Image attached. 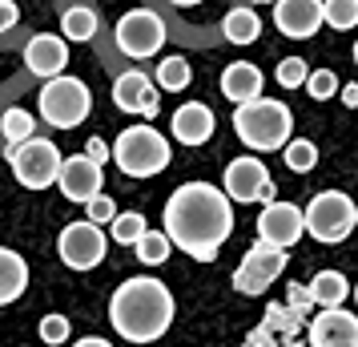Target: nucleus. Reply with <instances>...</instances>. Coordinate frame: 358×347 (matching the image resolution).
Here are the masks:
<instances>
[{
    "instance_id": "obj_9",
    "label": "nucleus",
    "mask_w": 358,
    "mask_h": 347,
    "mask_svg": "<svg viewBox=\"0 0 358 347\" xmlns=\"http://www.w3.org/2000/svg\"><path fill=\"white\" fill-rule=\"evenodd\" d=\"M222 190H226L229 202H262V206H266V202L278 198L270 170H266L262 158H254V154H242V158H234V162L226 165Z\"/></svg>"
},
{
    "instance_id": "obj_24",
    "label": "nucleus",
    "mask_w": 358,
    "mask_h": 347,
    "mask_svg": "<svg viewBox=\"0 0 358 347\" xmlns=\"http://www.w3.org/2000/svg\"><path fill=\"white\" fill-rule=\"evenodd\" d=\"M101 29V17L93 8H85V4H73L61 13V36L65 41H93Z\"/></svg>"
},
{
    "instance_id": "obj_11",
    "label": "nucleus",
    "mask_w": 358,
    "mask_h": 347,
    "mask_svg": "<svg viewBox=\"0 0 358 347\" xmlns=\"http://www.w3.org/2000/svg\"><path fill=\"white\" fill-rule=\"evenodd\" d=\"M117 49L133 57V61H145L153 53L165 45V20L157 13H149V8H133L125 17L117 20Z\"/></svg>"
},
{
    "instance_id": "obj_43",
    "label": "nucleus",
    "mask_w": 358,
    "mask_h": 347,
    "mask_svg": "<svg viewBox=\"0 0 358 347\" xmlns=\"http://www.w3.org/2000/svg\"><path fill=\"white\" fill-rule=\"evenodd\" d=\"M350 291H355V303H358V287H350Z\"/></svg>"
},
{
    "instance_id": "obj_6",
    "label": "nucleus",
    "mask_w": 358,
    "mask_h": 347,
    "mask_svg": "<svg viewBox=\"0 0 358 347\" xmlns=\"http://www.w3.org/2000/svg\"><path fill=\"white\" fill-rule=\"evenodd\" d=\"M302 218H306L310 238H318L322 247H338L355 234V198L346 190H322L310 198Z\"/></svg>"
},
{
    "instance_id": "obj_23",
    "label": "nucleus",
    "mask_w": 358,
    "mask_h": 347,
    "mask_svg": "<svg viewBox=\"0 0 358 347\" xmlns=\"http://www.w3.org/2000/svg\"><path fill=\"white\" fill-rule=\"evenodd\" d=\"M0 133H4V158L20 149L29 137H36V117L29 109H4V121H0Z\"/></svg>"
},
{
    "instance_id": "obj_41",
    "label": "nucleus",
    "mask_w": 358,
    "mask_h": 347,
    "mask_svg": "<svg viewBox=\"0 0 358 347\" xmlns=\"http://www.w3.org/2000/svg\"><path fill=\"white\" fill-rule=\"evenodd\" d=\"M355 226H358V202H355Z\"/></svg>"
},
{
    "instance_id": "obj_25",
    "label": "nucleus",
    "mask_w": 358,
    "mask_h": 347,
    "mask_svg": "<svg viewBox=\"0 0 358 347\" xmlns=\"http://www.w3.org/2000/svg\"><path fill=\"white\" fill-rule=\"evenodd\" d=\"M149 231V222L141 210H117V218L109 222V243H121V247H137V238Z\"/></svg>"
},
{
    "instance_id": "obj_27",
    "label": "nucleus",
    "mask_w": 358,
    "mask_h": 347,
    "mask_svg": "<svg viewBox=\"0 0 358 347\" xmlns=\"http://www.w3.org/2000/svg\"><path fill=\"white\" fill-rule=\"evenodd\" d=\"M282 158H286V170H290V174H310V170L318 165V146L306 142V137H290V142L282 146Z\"/></svg>"
},
{
    "instance_id": "obj_35",
    "label": "nucleus",
    "mask_w": 358,
    "mask_h": 347,
    "mask_svg": "<svg viewBox=\"0 0 358 347\" xmlns=\"http://www.w3.org/2000/svg\"><path fill=\"white\" fill-rule=\"evenodd\" d=\"M286 303H290L294 311H310L314 303H310V291L306 287H298V283H290V291H286Z\"/></svg>"
},
{
    "instance_id": "obj_17",
    "label": "nucleus",
    "mask_w": 358,
    "mask_h": 347,
    "mask_svg": "<svg viewBox=\"0 0 358 347\" xmlns=\"http://www.w3.org/2000/svg\"><path fill=\"white\" fill-rule=\"evenodd\" d=\"M24 65L36 77H61L69 69V41L61 33H36L29 45H24Z\"/></svg>"
},
{
    "instance_id": "obj_3",
    "label": "nucleus",
    "mask_w": 358,
    "mask_h": 347,
    "mask_svg": "<svg viewBox=\"0 0 358 347\" xmlns=\"http://www.w3.org/2000/svg\"><path fill=\"white\" fill-rule=\"evenodd\" d=\"M234 133L254 154H274L294 137V109L286 101L254 97L234 109Z\"/></svg>"
},
{
    "instance_id": "obj_16",
    "label": "nucleus",
    "mask_w": 358,
    "mask_h": 347,
    "mask_svg": "<svg viewBox=\"0 0 358 347\" xmlns=\"http://www.w3.org/2000/svg\"><path fill=\"white\" fill-rule=\"evenodd\" d=\"M274 25L290 41H310L326 25L322 0H274Z\"/></svg>"
},
{
    "instance_id": "obj_22",
    "label": "nucleus",
    "mask_w": 358,
    "mask_h": 347,
    "mask_svg": "<svg viewBox=\"0 0 358 347\" xmlns=\"http://www.w3.org/2000/svg\"><path fill=\"white\" fill-rule=\"evenodd\" d=\"M222 36H226L229 45H254L262 36V17L254 8H229L226 17H222Z\"/></svg>"
},
{
    "instance_id": "obj_20",
    "label": "nucleus",
    "mask_w": 358,
    "mask_h": 347,
    "mask_svg": "<svg viewBox=\"0 0 358 347\" xmlns=\"http://www.w3.org/2000/svg\"><path fill=\"white\" fill-rule=\"evenodd\" d=\"M29 291V263L13 247H0V307L17 303Z\"/></svg>"
},
{
    "instance_id": "obj_42",
    "label": "nucleus",
    "mask_w": 358,
    "mask_h": 347,
    "mask_svg": "<svg viewBox=\"0 0 358 347\" xmlns=\"http://www.w3.org/2000/svg\"><path fill=\"white\" fill-rule=\"evenodd\" d=\"M254 4H274V0H254Z\"/></svg>"
},
{
    "instance_id": "obj_7",
    "label": "nucleus",
    "mask_w": 358,
    "mask_h": 347,
    "mask_svg": "<svg viewBox=\"0 0 358 347\" xmlns=\"http://www.w3.org/2000/svg\"><path fill=\"white\" fill-rule=\"evenodd\" d=\"M61 149L52 146L49 137H29L20 149L8 154V165L17 174V182L24 190H49L57 186V174H61Z\"/></svg>"
},
{
    "instance_id": "obj_36",
    "label": "nucleus",
    "mask_w": 358,
    "mask_h": 347,
    "mask_svg": "<svg viewBox=\"0 0 358 347\" xmlns=\"http://www.w3.org/2000/svg\"><path fill=\"white\" fill-rule=\"evenodd\" d=\"M17 20H20V8L13 4V0H0V33L17 29Z\"/></svg>"
},
{
    "instance_id": "obj_15",
    "label": "nucleus",
    "mask_w": 358,
    "mask_h": 347,
    "mask_svg": "<svg viewBox=\"0 0 358 347\" xmlns=\"http://www.w3.org/2000/svg\"><path fill=\"white\" fill-rule=\"evenodd\" d=\"M101 182H105V165L89 162L85 154H73L61 162V174H57V186H61V194L69 202H89L101 194Z\"/></svg>"
},
{
    "instance_id": "obj_21",
    "label": "nucleus",
    "mask_w": 358,
    "mask_h": 347,
    "mask_svg": "<svg viewBox=\"0 0 358 347\" xmlns=\"http://www.w3.org/2000/svg\"><path fill=\"white\" fill-rule=\"evenodd\" d=\"M310 303L318 307V311H330V307H342L346 299H350V283L342 271H318L314 279H310Z\"/></svg>"
},
{
    "instance_id": "obj_19",
    "label": "nucleus",
    "mask_w": 358,
    "mask_h": 347,
    "mask_svg": "<svg viewBox=\"0 0 358 347\" xmlns=\"http://www.w3.org/2000/svg\"><path fill=\"white\" fill-rule=\"evenodd\" d=\"M262 69L250 65V61H234V65H226V73H222V93H226L234 105H245V101L262 97Z\"/></svg>"
},
{
    "instance_id": "obj_12",
    "label": "nucleus",
    "mask_w": 358,
    "mask_h": 347,
    "mask_svg": "<svg viewBox=\"0 0 358 347\" xmlns=\"http://www.w3.org/2000/svg\"><path fill=\"white\" fill-rule=\"evenodd\" d=\"M306 234V218L294 202H266L258 215V243L266 247H278V250H290L298 238Z\"/></svg>"
},
{
    "instance_id": "obj_29",
    "label": "nucleus",
    "mask_w": 358,
    "mask_h": 347,
    "mask_svg": "<svg viewBox=\"0 0 358 347\" xmlns=\"http://www.w3.org/2000/svg\"><path fill=\"white\" fill-rule=\"evenodd\" d=\"M322 17H326L330 29L350 33L358 25V0H322Z\"/></svg>"
},
{
    "instance_id": "obj_5",
    "label": "nucleus",
    "mask_w": 358,
    "mask_h": 347,
    "mask_svg": "<svg viewBox=\"0 0 358 347\" xmlns=\"http://www.w3.org/2000/svg\"><path fill=\"white\" fill-rule=\"evenodd\" d=\"M36 114L49 121L52 130H77L85 117L93 114V93L81 77H49L41 97H36Z\"/></svg>"
},
{
    "instance_id": "obj_38",
    "label": "nucleus",
    "mask_w": 358,
    "mask_h": 347,
    "mask_svg": "<svg viewBox=\"0 0 358 347\" xmlns=\"http://www.w3.org/2000/svg\"><path fill=\"white\" fill-rule=\"evenodd\" d=\"M73 347H113L109 339H101V335H85V339H77Z\"/></svg>"
},
{
    "instance_id": "obj_8",
    "label": "nucleus",
    "mask_w": 358,
    "mask_h": 347,
    "mask_svg": "<svg viewBox=\"0 0 358 347\" xmlns=\"http://www.w3.org/2000/svg\"><path fill=\"white\" fill-rule=\"evenodd\" d=\"M57 254H61V263L69 271H93V266L105 263V254H109V234L101 231L97 222H69L61 238H57Z\"/></svg>"
},
{
    "instance_id": "obj_33",
    "label": "nucleus",
    "mask_w": 358,
    "mask_h": 347,
    "mask_svg": "<svg viewBox=\"0 0 358 347\" xmlns=\"http://www.w3.org/2000/svg\"><path fill=\"white\" fill-rule=\"evenodd\" d=\"M85 218H89V222H97V226H105V222H113V218H117V202L109 198V194H97V198L85 202Z\"/></svg>"
},
{
    "instance_id": "obj_18",
    "label": "nucleus",
    "mask_w": 358,
    "mask_h": 347,
    "mask_svg": "<svg viewBox=\"0 0 358 347\" xmlns=\"http://www.w3.org/2000/svg\"><path fill=\"white\" fill-rule=\"evenodd\" d=\"M217 130V117L206 101H185L173 109V121H169V133H173V142L181 146H206Z\"/></svg>"
},
{
    "instance_id": "obj_37",
    "label": "nucleus",
    "mask_w": 358,
    "mask_h": 347,
    "mask_svg": "<svg viewBox=\"0 0 358 347\" xmlns=\"http://www.w3.org/2000/svg\"><path fill=\"white\" fill-rule=\"evenodd\" d=\"M338 93H342V101H346L350 109H358V81H355V85H342Z\"/></svg>"
},
{
    "instance_id": "obj_14",
    "label": "nucleus",
    "mask_w": 358,
    "mask_h": 347,
    "mask_svg": "<svg viewBox=\"0 0 358 347\" xmlns=\"http://www.w3.org/2000/svg\"><path fill=\"white\" fill-rule=\"evenodd\" d=\"M113 105L121 109V114H137V117H157L162 109V89L149 81L145 73H137V69H129V73H121L113 81Z\"/></svg>"
},
{
    "instance_id": "obj_30",
    "label": "nucleus",
    "mask_w": 358,
    "mask_h": 347,
    "mask_svg": "<svg viewBox=\"0 0 358 347\" xmlns=\"http://www.w3.org/2000/svg\"><path fill=\"white\" fill-rule=\"evenodd\" d=\"M310 77V65L302 61V57H282L274 69V81L282 85V89H298V85H306Z\"/></svg>"
},
{
    "instance_id": "obj_4",
    "label": "nucleus",
    "mask_w": 358,
    "mask_h": 347,
    "mask_svg": "<svg viewBox=\"0 0 358 347\" xmlns=\"http://www.w3.org/2000/svg\"><path fill=\"white\" fill-rule=\"evenodd\" d=\"M113 162L121 174H129V178H157L169 170L173 162V149L165 142V133H157L153 125H129V130L117 133L113 146Z\"/></svg>"
},
{
    "instance_id": "obj_26",
    "label": "nucleus",
    "mask_w": 358,
    "mask_h": 347,
    "mask_svg": "<svg viewBox=\"0 0 358 347\" xmlns=\"http://www.w3.org/2000/svg\"><path fill=\"white\" fill-rule=\"evenodd\" d=\"M189 61L185 57H165L162 65H157V73H153V85L157 89H165V93H181V89H189Z\"/></svg>"
},
{
    "instance_id": "obj_2",
    "label": "nucleus",
    "mask_w": 358,
    "mask_h": 347,
    "mask_svg": "<svg viewBox=\"0 0 358 347\" xmlns=\"http://www.w3.org/2000/svg\"><path fill=\"white\" fill-rule=\"evenodd\" d=\"M173 315H178V307H173L169 287L162 279H153V275H133L109 299V323L129 343L162 339L165 331L173 327Z\"/></svg>"
},
{
    "instance_id": "obj_10",
    "label": "nucleus",
    "mask_w": 358,
    "mask_h": 347,
    "mask_svg": "<svg viewBox=\"0 0 358 347\" xmlns=\"http://www.w3.org/2000/svg\"><path fill=\"white\" fill-rule=\"evenodd\" d=\"M286 271V250L266 247V243H254V247L242 254V263L234 271V291L238 295H262L270 291Z\"/></svg>"
},
{
    "instance_id": "obj_1",
    "label": "nucleus",
    "mask_w": 358,
    "mask_h": 347,
    "mask_svg": "<svg viewBox=\"0 0 358 347\" xmlns=\"http://www.w3.org/2000/svg\"><path fill=\"white\" fill-rule=\"evenodd\" d=\"M165 234L197 263H213L234 234V206L226 190L210 182H181L165 202Z\"/></svg>"
},
{
    "instance_id": "obj_13",
    "label": "nucleus",
    "mask_w": 358,
    "mask_h": 347,
    "mask_svg": "<svg viewBox=\"0 0 358 347\" xmlns=\"http://www.w3.org/2000/svg\"><path fill=\"white\" fill-rule=\"evenodd\" d=\"M310 347H358V315L346 307H330V311H314L306 327Z\"/></svg>"
},
{
    "instance_id": "obj_39",
    "label": "nucleus",
    "mask_w": 358,
    "mask_h": 347,
    "mask_svg": "<svg viewBox=\"0 0 358 347\" xmlns=\"http://www.w3.org/2000/svg\"><path fill=\"white\" fill-rule=\"evenodd\" d=\"M169 4H178V8H197V4H206V0H169Z\"/></svg>"
},
{
    "instance_id": "obj_32",
    "label": "nucleus",
    "mask_w": 358,
    "mask_h": 347,
    "mask_svg": "<svg viewBox=\"0 0 358 347\" xmlns=\"http://www.w3.org/2000/svg\"><path fill=\"white\" fill-rule=\"evenodd\" d=\"M69 335H73V323H69V315H45L41 319V339L49 347H61V343H69Z\"/></svg>"
},
{
    "instance_id": "obj_34",
    "label": "nucleus",
    "mask_w": 358,
    "mask_h": 347,
    "mask_svg": "<svg viewBox=\"0 0 358 347\" xmlns=\"http://www.w3.org/2000/svg\"><path fill=\"white\" fill-rule=\"evenodd\" d=\"M85 158H89V162H97V165H105L109 158H113V149L105 146L101 137H89V142H85Z\"/></svg>"
},
{
    "instance_id": "obj_31",
    "label": "nucleus",
    "mask_w": 358,
    "mask_h": 347,
    "mask_svg": "<svg viewBox=\"0 0 358 347\" xmlns=\"http://www.w3.org/2000/svg\"><path fill=\"white\" fill-rule=\"evenodd\" d=\"M338 89H342V85H338V73H334V69H310L306 93H310L314 101H330Z\"/></svg>"
},
{
    "instance_id": "obj_44",
    "label": "nucleus",
    "mask_w": 358,
    "mask_h": 347,
    "mask_svg": "<svg viewBox=\"0 0 358 347\" xmlns=\"http://www.w3.org/2000/svg\"><path fill=\"white\" fill-rule=\"evenodd\" d=\"M20 347H24V343H20Z\"/></svg>"
},
{
    "instance_id": "obj_40",
    "label": "nucleus",
    "mask_w": 358,
    "mask_h": 347,
    "mask_svg": "<svg viewBox=\"0 0 358 347\" xmlns=\"http://www.w3.org/2000/svg\"><path fill=\"white\" fill-rule=\"evenodd\" d=\"M350 57H355V65H358V41H355V53H350Z\"/></svg>"
},
{
    "instance_id": "obj_28",
    "label": "nucleus",
    "mask_w": 358,
    "mask_h": 347,
    "mask_svg": "<svg viewBox=\"0 0 358 347\" xmlns=\"http://www.w3.org/2000/svg\"><path fill=\"white\" fill-rule=\"evenodd\" d=\"M137 259H141V266H162L165 259H169V250H173V243H169V234L165 231H145L141 238H137Z\"/></svg>"
}]
</instances>
